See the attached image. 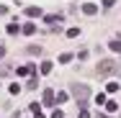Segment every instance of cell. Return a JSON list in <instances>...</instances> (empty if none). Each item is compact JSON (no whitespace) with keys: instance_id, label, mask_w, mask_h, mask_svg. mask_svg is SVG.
Wrapping results in <instances>:
<instances>
[{"instance_id":"6da1fadb","label":"cell","mask_w":121,"mask_h":118,"mask_svg":"<svg viewBox=\"0 0 121 118\" xmlns=\"http://www.w3.org/2000/svg\"><path fill=\"white\" fill-rule=\"evenodd\" d=\"M72 95L77 100H88L90 98V87L88 85H72Z\"/></svg>"},{"instance_id":"7a4b0ae2","label":"cell","mask_w":121,"mask_h":118,"mask_svg":"<svg viewBox=\"0 0 121 118\" xmlns=\"http://www.w3.org/2000/svg\"><path fill=\"white\" fill-rule=\"evenodd\" d=\"M98 74H111V72L116 69V62H111V59H103V62H98Z\"/></svg>"},{"instance_id":"3957f363","label":"cell","mask_w":121,"mask_h":118,"mask_svg":"<svg viewBox=\"0 0 121 118\" xmlns=\"http://www.w3.org/2000/svg\"><path fill=\"white\" fill-rule=\"evenodd\" d=\"M95 5H93V3H85V5H82V13H85V16H95Z\"/></svg>"},{"instance_id":"277c9868","label":"cell","mask_w":121,"mask_h":118,"mask_svg":"<svg viewBox=\"0 0 121 118\" xmlns=\"http://www.w3.org/2000/svg\"><path fill=\"white\" fill-rule=\"evenodd\" d=\"M26 16H28V18H36V16H41V8H34V5H31V8H26Z\"/></svg>"},{"instance_id":"5b68a950","label":"cell","mask_w":121,"mask_h":118,"mask_svg":"<svg viewBox=\"0 0 121 118\" xmlns=\"http://www.w3.org/2000/svg\"><path fill=\"white\" fill-rule=\"evenodd\" d=\"M31 72H34V64H26V67L18 69V77H26V74H31Z\"/></svg>"},{"instance_id":"8992f818","label":"cell","mask_w":121,"mask_h":118,"mask_svg":"<svg viewBox=\"0 0 121 118\" xmlns=\"http://www.w3.org/2000/svg\"><path fill=\"white\" fill-rule=\"evenodd\" d=\"M108 49H111V51H116V54H121V41H119V39H113V41L108 44Z\"/></svg>"},{"instance_id":"52a82bcc","label":"cell","mask_w":121,"mask_h":118,"mask_svg":"<svg viewBox=\"0 0 121 118\" xmlns=\"http://www.w3.org/2000/svg\"><path fill=\"white\" fill-rule=\"evenodd\" d=\"M44 103H47V105H54V93H52V90L44 93Z\"/></svg>"},{"instance_id":"ba28073f","label":"cell","mask_w":121,"mask_h":118,"mask_svg":"<svg viewBox=\"0 0 121 118\" xmlns=\"http://www.w3.org/2000/svg\"><path fill=\"white\" fill-rule=\"evenodd\" d=\"M21 31H23L26 36H31V33H34V31H36V26H34V23H26L23 28H21Z\"/></svg>"},{"instance_id":"9c48e42d","label":"cell","mask_w":121,"mask_h":118,"mask_svg":"<svg viewBox=\"0 0 121 118\" xmlns=\"http://www.w3.org/2000/svg\"><path fill=\"white\" fill-rule=\"evenodd\" d=\"M41 74H49V72H52V62H41Z\"/></svg>"},{"instance_id":"30bf717a","label":"cell","mask_w":121,"mask_h":118,"mask_svg":"<svg viewBox=\"0 0 121 118\" xmlns=\"http://www.w3.org/2000/svg\"><path fill=\"white\" fill-rule=\"evenodd\" d=\"M31 110H34V118H44V113H41V108H39V105H36V103H34V105H31Z\"/></svg>"},{"instance_id":"8fae6325","label":"cell","mask_w":121,"mask_h":118,"mask_svg":"<svg viewBox=\"0 0 121 118\" xmlns=\"http://www.w3.org/2000/svg\"><path fill=\"white\" fill-rule=\"evenodd\" d=\"M28 54H31V57H36V54H41V46H36V44H31V46H28Z\"/></svg>"},{"instance_id":"7c38bea8","label":"cell","mask_w":121,"mask_h":118,"mask_svg":"<svg viewBox=\"0 0 121 118\" xmlns=\"http://www.w3.org/2000/svg\"><path fill=\"white\" fill-rule=\"evenodd\" d=\"M106 110H108V113H116V110H119V105L111 100V103H106Z\"/></svg>"},{"instance_id":"4fadbf2b","label":"cell","mask_w":121,"mask_h":118,"mask_svg":"<svg viewBox=\"0 0 121 118\" xmlns=\"http://www.w3.org/2000/svg\"><path fill=\"white\" fill-rule=\"evenodd\" d=\"M5 31H8L10 36H16V33H18V23H10V26H8V28H5Z\"/></svg>"},{"instance_id":"5bb4252c","label":"cell","mask_w":121,"mask_h":118,"mask_svg":"<svg viewBox=\"0 0 121 118\" xmlns=\"http://www.w3.org/2000/svg\"><path fill=\"white\" fill-rule=\"evenodd\" d=\"M65 100H67V93H59V95H54V103H59V105H62Z\"/></svg>"},{"instance_id":"9a60e30c","label":"cell","mask_w":121,"mask_h":118,"mask_svg":"<svg viewBox=\"0 0 121 118\" xmlns=\"http://www.w3.org/2000/svg\"><path fill=\"white\" fill-rule=\"evenodd\" d=\"M106 90H108V93H119V85H116V82H108Z\"/></svg>"},{"instance_id":"2e32d148","label":"cell","mask_w":121,"mask_h":118,"mask_svg":"<svg viewBox=\"0 0 121 118\" xmlns=\"http://www.w3.org/2000/svg\"><path fill=\"white\" fill-rule=\"evenodd\" d=\"M8 93H10V95H18V93H21V85H10V90H8Z\"/></svg>"},{"instance_id":"e0dca14e","label":"cell","mask_w":121,"mask_h":118,"mask_svg":"<svg viewBox=\"0 0 121 118\" xmlns=\"http://www.w3.org/2000/svg\"><path fill=\"white\" fill-rule=\"evenodd\" d=\"M77 33H80V28H70V31H67V36H70V39H75Z\"/></svg>"},{"instance_id":"ac0fdd59","label":"cell","mask_w":121,"mask_h":118,"mask_svg":"<svg viewBox=\"0 0 121 118\" xmlns=\"http://www.w3.org/2000/svg\"><path fill=\"white\" fill-rule=\"evenodd\" d=\"M95 103H98V105H100V103H106V95H103V93H98V95H95Z\"/></svg>"},{"instance_id":"d6986e66","label":"cell","mask_w":121,"mask_h":118,"mask_svg":"<svg viewBox=\"0 0 121 118\" xmlns=\"http://www.w3.org/2000/svg\"><path fill=\"white\" fill-rule=\"evenodd\" d=\"M52 118H65V113H62V110H54V113H52Z\"/></svg>"},{"instance_id":"ffe728a7","label":"cell","mask_w":121,"mask_h":118,"mask_svg":"<svg viewBox=\"0 0 121 118\" xmlns=\"http://www.w3.org/2000/svg\"><path fill=\"white\" fill-rule=\"evenodd\" d=\"M113 3H116V0H103V8H111Z\"/></svg>"},{"instance_id":"44dd1931","label":"cell","mask_w":121,"mask_h":118,"mask_svg":"<svg viewBox=\"0 0 121 118\" xmlns=\"http://www.w3.org/2000/svg\"><path fill=\"white\" fill-rule=\"evenodd\" d=\"M80 118H90V113H88V110H82V113H80Z\"/></svg>"},{"instance_id":"7402d4cb","label":"cell","mask_w":121,"mask_h":118,"mask_svg":"<svg viewBox=\"0 0 121 118\" xmlns=\"http://www.w3.org/2000/svg\"><path fill=\"white\" fill-rule=\"evenodd\" d=\"M0 57H5V46L3 44H0Z\"/></svg>"}]
</instances>
